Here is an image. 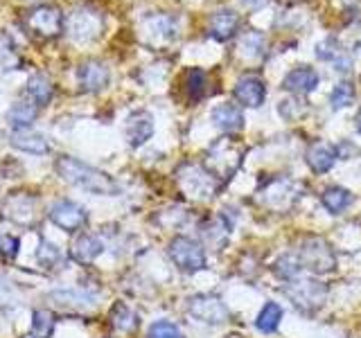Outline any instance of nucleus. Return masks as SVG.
Returning a JSON list of instances; mask_svg holds the SVG:
<instances>
[{"instance_id": "nucleus-23", "label": "nucleus", "mask_w": 361, "mask_h": 338, "mask_svg": "<svg viewBox=\"0 0 361 338\" xmlns=\"http://www.w3.org/2000/svg\"><path fill=\"white\" fill-rule=\"evenodd\" d=\"M37 104H30V101H18V104L9 111V124L14 127V131L18 129H30L32 122L37 120Z\"/></svg>"}, {"instance_id": "nucleus-24", "label": "nucleus", "mask_w": 361, "mask_h": 338, "mask_svg": "<svg viewBox=\"0 0 361 338\" xmlns=\"http://www.w3.org/2000/svg\"><path fill=\"white\" fill-rule=\"evenodd\" d=\"M208 75L199 70V68H192L185 77V93L190 97V101H199L208 95Z\"/></svg>"}, {"instance_id": "nucleus-10", "label": "nucleus", "mask_w": 361, "mask_h": 338, "mask_svg": "<svg viewBox=\"0 0 361 338\" xmlns=\"http://www.w3.org/2000/svg\"><path fill=\"white\" fill-rule=\"evenodd\" d=\"M235 97L240 104L248 106V108H255V106H262V101L267 97V86L259 77L255 75H244L240 82L235 84Z\"/></svg>"}, {"instance_id": "nucleus-13", "label": "nucleus", "mask_w": 361, "mask_h": 338, "mask_svg": "<svg viewBox=\"0 0 361 338\" xmlns=\"http://www.w3.org/2000/svg\"><path fill=\"white\" fill-rule=\"evenodd\" d=\"M240 16L235 14L231 9H221L217 14H212L210 18V25H208V34L214 39V41H228L233 39L237 30H240Z\"/></svg>"}, {"instance_id": "nucleus-7", "label": "nucleus", "mask_w": 361, "mask_h": 338, "mask_svg": "<svg viewBox=\"0 0 361 338\" xmlns=\"http://www.w3.org/2000/svg\"><path fill=\"white\" fill-rule=\"evenodd\" d=\"M185 311L195 320L206 323V325H224L226 320H228V309H226V304L221 302V298L208 296V293H206V296L199 293V296L188 298Z\"/></svg>"}, {"instance_id": "nucleus-2", "label": "nucleus", "mask_w": 361, "mask_h": 338, "mask_svg": "<svg viewBox=\"0 0 361 338\" xmlns=\"http://www.w3.org/2000/svg\"><path fill=\"white\" fill-rule=\"evenodd\" d=\"M178 183H180V189L185 192L190 199L195 201H208L217 194L219 189V180L214 178L206 167L203 165H183L178 169Z\"/></svg>"}, {"instance_id": "nucleus-3", "label": "nucleus", "mask_w": 361, "mask_h": 338, "mask_svg": "<svg viewBox=\"0 0 361 338\" xmlns=\"http://www.w3.org/2000/svg\"><path fill=\"white\" fill-rule=\"evenodd\" d=\"M242 163V149L240 144H235L233 140H219L214 146H210V151L206 156V167L208 172L224 183V180H228L235 172L237 167Z\"/></svg>"}, {"instance_id": "nucleus-14", "label": "nucleus", "mask_w": 361, "mask_h": 338, "mask_svg": "<svg viewBox=\"0 0 361 338\" xmlns=\"http://www.w3.org/2000/svg\"><path fill=\"white\" fill-rule=\"evenodd\" d=\"M154 120L147 111H135L127 120V140L131 146H140L152 138Z\"/></svg>"}, {"instance_id": "nucleus-33", "label": "nucleus", "mask_w": 361, "mask_h": 338, "mask_svg": "<svg viewBox=\"0 0 361 338\" xmlns=\"http://www.w3.org/2000/svg\"><path fill=\"white\" fill-rule=\"evenodd\" d=\"M242 52L244 54H251L253 59H259V56H262V52H264V39L259 37L257 32L246 34V37L242 39Z\"/></svg>"}, {"instance_id": "nucleus-8", "label": "nucleus", "mask_w": 361, "mask_h": 338, "mask_svg": "<svg viewBox=\"0 0 361 338\" xmlns=\"http://www.w3.org/2000/svg\"><path fill=\"white\" fill-rule=\"evenodd\" d=\"M50 221L63 232H77L86 225L88 212L84 206H79V203L71 199H61L50 208Z\"/></svg>"}, {"instance_id": "nucleus-21", "label": "nucleus", "mask_w": 361, "mask_h": 338, "mask_svg": "<svg viewBox=\"0 0 361 338\" xmlns=\"http://www.w3.org/2000/svg\"><path fill=\"white\" fill-rule=\"evenodd\" d=\"M280 320H282V307L278 302H267L257 313L255 327H257V332H262V334H274L278 332Z\"/></svg>"}, {"instance_id": "nucleus-35", "label": "nucleus", "mask_w": 361, "mask_h": 338, "mask_svg": "<svg viewBox=\"0 0 361 338\" xmlns=\"http://www.w3.org/2000/svg\"><path fill=\"white\" fill-rule=\"evenodd\" d=\"M5 56H11V52H9V45L5 43V39L0 37V63L5 61Z\"/></svg>"}, {"instance_id": "nucleus-1", "label": "nucleus", "mask_w": 361, "mask_h": 338, "mask_svg": "<svg viewBox=\"0 0 361 338\" xmlns=\"http://www.w3.org/2000/svg\"><path fill=\"white\" fill-rule=\"evenodd\" d=\"M54 169L66 183L82 187V189L90 192V194H99V196L120 194V185L109 174L99 172V169H95V167H90L84 161H77V158H73V156H59L54 163Z\"/></svg>"}, {"instance_id": "nucleus-4", "label": "nucleus", "mask_w": 361, "mask_h": 338, "mask_svg": "<svg viewBox=\"0 0 361 338\" xmlns=\"http://www.w3.org/2000/svg\"><path fill=\"white\" fill-rule=\"evenodd\" d=\"M298 259H300L302 268L312 270L316 275H325L336 268V257L332 253V248L325 239H321V237H310V239H305L300 244Z\"/></svg>"}, {"instance_id": "nucleus-16", "label": "nucleus", "mask_w": 361, "mask_h": 338, "mask_svg": "<svg viewBox=\"0 0 361 338\" xmlns=\"http://www.w3.org/2000/svg\"><path fill=\"white\" fill-rule=\"evenodd\" d=\"M319 86V75L312 68H293L291 73H287L285 82H282V88L289 90V93H296V95H305V93H312V90Z\"/></svg>"}, {"instance_id": "nucleus-5", "label": "nucleus", "mask_w": 361, "mask_h": 338, "mask_svg": "<svg viewBox=\"0 0 361 338\" xmlns=\"http://www.w3.org/2000/svg\"><path fill=\"white\" fill-rule=\"evenodd\" d=\"M167 253L174 266L185 270V273H197V270L206 268V248L190 237H174L169 242Z\"/></svg>"}, {"instance_id": "nucleus-27", "label": "nucleus", "mask_w": 361, "mask_h": 338, "mask_svg": "<svg viewBox=\"0 0 361 338\" xmlns=\"http://www.w3.org/2000/svg\"><path fill=\"white\" fill-rule=\"evenodd\" d=\"M300 270H302V264H300L298 255H282L276 259V264H274V273L280 280H289V282L296 280Z\"/></svg>"}, {"instance_id": "nucleus-28", "label": "nucleus", "mask_w": 361, "mask_h": 338, "mask_svg": "<svg viewBox=\"0 0 361 338\" xmlns=\"http://www.w3.org/2000/svg\"><path fill=\"white\" fill-rule=\"evenodd\" d=\"M355 101V86L353 84H348V82H343V84H338L332 93H330V104H332V108H345V106H350Z\"/></svg>"}, {"instance_id": "nucleus-38", "label": "nucleus", "mask_w": 361, "mask_h": 338, "mask_svg": "<svg viewBox=\"0 0 361 338\" xmlns=\"http://www.w3.org/2000/svg\"><path fill=\"white\" fill-rule=\"evenodd\" d=\"M27 338H37V336H27Z\"/></svg>"}, {"instance_id": "nucleus-11", "label": "nucleus", "mask_w": 361, "mask_h": 338, "mask_svg": "<svg viewBox=\"0 0 361 338\" xmlns=\"http://www.w3.org/2000/svg\"><path fill=\"white\" fill-rule=\"evenodd\" d=\"M77 79H79V86H82L84 90H88V93H97V90H102L109 84L111 73L102 61L90 59V61H84L82 65H79Z\"/></svg>"}, {"instance_id": "nucleus-26", "label": "nucleus", "mask_w": 361, "mask_h": 338, "mask_svg": "<svg viewBox=\"0 0 361 338\" xmlns=\"http://www.w3.org/2000/svg\"><path fill=\"white\" fill-rule=\"evenodd\" d=\"M27 95L32 97L34 104H39V106L48 104V101L52 99V84L43 75L32 77L30 84H27Z\"/></svg>"}, {"instance_id": "nucleus-36", "label": "nucleus", "mask_w": 361, "mask_h": 338, "mask_svg": "<svg viewBox=\"0 0 361 338\" xmlns=\"http://www.w3.org/2000/svg\"><path fill=\"white\" fill-rule=\"evenodd\" d=\"M357 129H359V133H361V111H359V115H357Z\"/></svg>"}, {"instance_id": "nucleus-15", "label": "nucleus", "mask_w": 361, "mask_h": 338, "mask_svg": "<svg viewBox=\"0 0 361 338\" xmlns=\"http://www.w3.org/2000/svg\"><path fill=\"white\" fill-rule=\"evenodd\" d=\"M104 253V244L95 234H79L71 246V257L79 264H90Z\"/></svg>"}, {"instance_id": "nucleus-37", "label": "nucleus", "mask_w": 361, "mask_h": 338, "mask_svg": "<svg viewBox=\"0 0 361 338\" xmlns=\"http://www.w3.org/2000/svg\"><path fill=\"white\" fill-rule=\"evenodd\" d=\"M226 338H244V336H240V334H228Z\"/></svg>"}, {"instance_id": "nucleus-18", "label": "nucleus", "mask_w": 361, "mask_h": 338, "mask_svg": "<svg viewBox=\"0 0 361 338\" xmlns=\"http://www.w3.org/2000/svg\"><path fill=\"white\" fill-rule=\"evenodd\" d=\"M336 158H338L336 156V146L319 142V144L310 146V151H307V165L312 167V172L325 174V172H330V169L334 167Z\"/></svg>"}, {"instance_id": "nucleus-29", "label": "nucleus", "mask_w": 361, "mask_h": 338, "mask_svg": "<svg viewBox=\"0 0 361 338\" xmlns=\"http://www.w3.org/2000/svg\"><path fill=\"white\" fill-rule=\"evenodd\" d=\"M54 330V315L50 311H37L32 315V332L37 338H48Z\"/></svg>"}, {"instance_id": "nucleus-32", "label": "nucleus", "mask_w": 361, "mask_h": 338, "mask_svg": "<svg viewBox=\"0 0 361 338\" xmlns=\"http://www.w3.org/2000/svg\"><path fill=\"white\" fill-rule=\"evenodd\" d=\"M149 37H161L163 41H169L174 37V23L167 16H156L149 20Z\"/></svg>"}, {"instance_id": "nucleus-6", "label": "nucleus", "mask_w": 361, "mask_h": 338, "mask_svg": "<svg viewBox=\"0 0 361 338\" xmlns=\"http://www.w3.org/2000/svg\"><path fill=\"white\" fill-rule=\"evenodd\" d=\"M285 293H287V298L305 313L319 311L327 300V287L321 284V282H314V280H291Z\"/></svg>"}, {"instance_id": "nucleus-31", "label": "nucleus", "mask_w": 361, "mask_h": 338, "mask_svg": "<svg viewBox=\"0 0 361 338\" xmlns=\"http://www.w3.org/2000/svg\"><path fill=\"white\" fill-rule=\"evenodd\" d=\"M147 338H185L183 332L178 330L174 323L169 320H156L149 332H147Z\"/></svg>"}, {"instance_id": "nucleus-12", "label": "nucleus", "mask_w": 361, "mask_h": 338, "mask_svg": "<svg viewBox=\"0 0 361 338\" xmlns=\"http://www.w3.org/2000/svg\"><path fill=\"white\" fill-rule=\"evenodd\" d=\"M102 30V18L90 9H79L71 18V34L77 41L95 39Z\"/></svg>"}, {"instance_id": "nucleus-19", "label": "nucleus", "mask_w": 361, "mask_h": 338, "mask_svg": "<svg viewBox=\"0 0 361 338\" xmlns=\"http://www.w3.org/2000/svg\"><path fill=\"white\" fill-rule=\"evenodd\" d=\"M11 144H14L18 151L34 154V156L48 154V149H50L48 140H45L41 133H32L27 129H18V131L11 133Z\"/></svg>"}, {"instance_id": "nucleus-34", "label": "nucleus", "mask_w": 361, "mask_h": 338, "mask_svg": "<svg viewBox=\"0 0 361 338\" xmlns=\"http://www.w3.org/2000/svg\"><path fill=\"white\" fill-rule=\"evenodd\" d=\"M18 253V239L11 234L0 232V257H14Z\"/></svg>"}, {"instance_id": "nucleus-20", "label": "nucleus", "mask_w": 361, "mask_h": 338, "mask_svg": "<svg viewBox=\"0 0 361 338\" xmlns=\"http://www.w3.org/2000/svg\"><path fill=\"white\" fill-rule=\"evenodd\" d=\"M228 232H231V225L224 223V219H208L206 223H201V237L203 242L214 246L217 251H221V246H226L228 242Z\"/></svg>"}, {"instance_id": "nucleus-25", "label": "nucleus", "mask_w": 361, "mask_h": 338, "mask_svg": "<svg viewBox=\"0 0 361 338\" xmlns=\"http://www.w3.org/2000/svg\"><path fill=\"white\" fill-rule=\"evenodd\" d=\"M111 325L120 332H133L135 327H138V315H135L124 302H118L116 307L111 309Z\"/></svg>"}, {"instance_id": "nucleus-9", "label": "nucleus", "mask_w": 361, "mask_h": 338, "mask_svg": "<svg viewBox=\"0 0 361 338\" xmlns=\"http://www.w3.org/2000/svg\"><path fill=\"white\" fill-rule=\"evenodd\" d=\"M27 27L30 32L34 34H39V37H56V34L61 32L63 27V16H61V11L56 9V7H50V5H41V7H34L27 18Z\"/></svg>"}, {"instance_id": "nucleus-17", "label": "nucleus", "mask_w": 361, "mask_h": 338, "mask_svg": "<svg viewBox=\"0 0 361 338\" xmlns=\"http://www.w3.org/2000/svg\"><path fill=\"white\" fill-rule=\"evenodd\" d=\"M210 118L214 122V127H217L219 131L224 133H235L240 131L244 127V113L240 111V106L235 104H219L214 106Z\"/></svg>"}, {"instance_id": "nucleus-30", "label": "nucleus", "mask_w": 361, "mask_h": 338, "mask_svg": "<svg viewBox=\"0 0 361 338\" xmlns=\"http://www.w3.org/2000/svg\"><path fill=\"white\" fill-rule=\"evenodd\" d=\"M37 262L43 266V268H52V266H56L61 262V251L56 248L54 244H50V242H41V246H39V251H37Z\"/></svg>"}, {"instance_id": "nucleus-22", "label": "nucleus", "mask_w": 361, "mask_h": 338, "mask_svg": "<svg viewBox=\"0 0 361 338\" xmlns=\"http://www.w3.org/2000/svg\"><path fill=\"white\" fill-rule=\"evenodd\" d=\"M321 201H323V208L330 212V214H341L350 203H353V194L345 189V187H327L323 194H321Z\"/></svg>"}]
</instances>
